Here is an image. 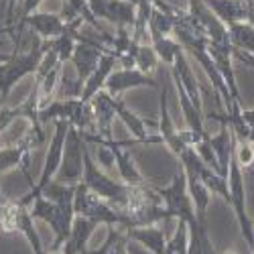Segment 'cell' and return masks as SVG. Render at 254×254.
Listing matches in <instances>:
<instances>
[{"mask_svg": "<svg viewBox=\"0 0 254 254\" xmlns=\"http://www.w3.org/2000/svg\"><path fill=\"white\" fill-rule=\"evenodd\" d=\"M81 183L86 185L90 191H94L98 197L106 199L108 203L116 205V207H124L130 199L132 193V185H126L120 179H112L108 173H104L102 169L94 163L90 149L86 146L83 151V175H81Z\"/></svg>", "mask_w": 254, "mask_h": 254, "instance_id": "cell-1", "label": "cell"}, {"mask_svg": "<svg viewBox=\"0 0 254 254\" xmlns=\"http://www.w3.org/2000/svg\"><path fill=\"white\" fill-rule=\"evenodd\" d=\"M31 216L35 220H43L53 230L55 240H53V246L49 248V252H61L63 244H65V240L71 234V226L75 220L73 205H59V203H53L51 199H47L45 195H39L31 203Z\"/></svg>", "mask_w": 254, "mask_h": 254, "instance_id": "cell-2", "label": "cell"}, {"mask_svg": "<svg viewBox=\"0 0 254 254\" xmlns=\"http://www.w3.org/2000/svg\"><path fill=\"white\" fill-rule=\"evenodd\" d=\"M45 51H47V43L43 41L41 47L27 53H10L6 61L0 63V106H2V102L8 98V94L20 79H25L27 75H35Z\"/></svg>", "mask_w": 254, "mask_h": 254, "instance_id": "cell-3", "label": "cell"}, {"mask_svg": "<svg viewBox=\"0 0 254 254\" xmlns=\"http://www.w3.org/2000/svg\"><path fill=\"white\" fill-rule=\"evenodd\" d=\"M155 189L161 195V201L165 205L169 220L175 218L177 222H185L187 226L197 224L195 207H193L191 195H189V191H187V179H185L183 169H179V171L173 175L171 183H169L167 187H155Z\"/></svg>", "mask_w": 254, "mask_h": 254, "instance_id": "cell-4", "label": "cell"}, {"mask_svg": "<svg viewBox=\"0 0 254 254\" xmlns=\"http://www.w3.org/2000/svg\"><path fill=\"white\" fill-rule=\"evenodd\" d=\"M73 214L79 218H88L98 226H122V211L120 207L108 203L106 199L98 197L94 191L83 185L81 181L75 185L73 195Z\"/></svg>", "mask_w": 254, "mask_h": 254, "instance_id": "cell-5", "label": "cell"}, {"mask_svg": "<svg viewBox=\"0 0 254 254\" xmlns=\"http://www.w3.org/2000/svg\"><path fill=\"white\" fill-rule=\"evenodd\" d=\"M228 189H230V207L234 211V216L238 220L242 238L248 244V248L254 246V226L252 220L246 214V187H244V171L240 169L234 151H232L230 159V169H228Z\"/></svg>", "mask_w": 254, "mask_h": 254, "instance_id": "cell-6", "label": "cell"}, {"mask_svg": "<svg viewBox=\"0 0 254 254\" xmlns=\"http://www.w3.org/2000/svg\"><path fill=\"white\" fill-rule=\"evenodd\" d=\"M86 138L83 134L73 128L69 124L67 128V136H65V146H63V157H61V165L55 173V181H61V183H69V185H75L81 181V175H83V151H86Z\"/></svg>", "mask_w": 254, "mask_h": 254, "instance_id": "cell-7", "label": "cell"}, {"mask_svg": "<svg viewBox=\"0 0 254 254\" xmlns=\"http://www.w3.org/2000/svg\"><path fill=\"white\" fill-rule=\"evenodd\" d=\"M88 6L98 20L114 27H130L136 18V4L132 0H88Z\"/></svg>", "mask_w": 254, "mask_h": 254, "instance_id": "cell-8", "label": "cell"}, {"mask_svg": "<svg viewBox=\"0 0 254 254\" xmlns=\"http://www.w3.org/2000/svg\"><path fill=\"white\" fill-rule=\"evenodd\" d=\"M157 134L161 140L171 149L175 157H179L185 149H189V144L183 140L181 130L175 128V122L169 114V90L167 86H159V122H157Z\"/></svg>", "mask_w": 254, "mask_h": 254, "instance_id": "cell-9", "label": "cell"}, {"mask_svg": "<svg viewBox=\"0 0 254 254\" xmlns=\"http://www.w3.org/2000/svg\"><path fill=\"white\" fill-rule=\"evenodd\" d=\"M189 2V16H191L193 25L214 43H224L230 45V39H228V27L222 23V20L211 12L203 0H187Z\"/></svg>", "mask_w": 254, "mask_h": 254, "instance_id": "cell-10", "label": "cell"}, {"mask_svg": "<svg viewBox=\"0 0 254 254\" xmlns=\"http://www.w3.org/2000/svg\"><path fill=\"white\" fill-rule=\"evenodd\" d=\"M120 102H122L120 96H112L106 90H100L90 100L92 110H94V120H96V136H100L104 140L112 138V124L116 120Z\"/></svg>", "mask_w": 254, "mask_h": 254, "instance_id": "cell-11", "label": "cell"}, {"mask_svg": "<svg viewBox=\"0 0 254 254\" xmlns=\"http://www.w3.org/2000/svg\"><path fill=\"white\" fill-rule=\"evenodd\" d=\"M134 88H153V90H159V81H155V77L151 73H144L136 67H130V69H118V71H112L110 77L106 79V86L104 90L110 92L112 96H120L128 90H134Z\"/></svg>", "mask_w": 254, "mask_h": 254, "instance_id": "cell-12", "label": "cell"}, {"mask_svg": "<svg viewBox=\"0 0 254 254\" xmlns=\"http://www.w3.org/2000/svg\"><path fill=\"white\" fill-rule=\"evenodd\" d=\"M203 2L226 27L242 20L254 25V0H203Z\"/></svg>", "mask_w": 254, "mask_h": 254, "instance_id": "cell-13", "label": "cell"}, {"mask_svg": "<svg viewBox=\"0 0 254 254\" xmlns=\"http://www.w3.org/2000/svg\"><path fill=\"white\" fill-rule=\"evenodd\" d=\"M31 151L33 146L20 136L14 144L10 146H4V149H0V173H6L10 169H20L23 175L27 177L29 185L33 187V179L29 175V157H31Z\"/></svg>", "mask_w": 254, "mask_h": 254, "instance_id": "cell-14", "label": "cell"}, {"mask_svg": "<svg viewBox=\"0 0 254 254\" xmlns=\"http://www.w3.org/2000/svg\"><path fill=\"white\" fill-rule=\"evenodd\" d=\"M104 53L106 51L102 47L92 45V43H83V41H79V43L75 45L69 61H71V65H73L75 75H77L79 81H86L92 75V71L98 67V63H100Z\"/></svg>", "mask_w": 254, "mask_h": 254, "instance_id": "cell-15", "label": "cell"}, {"mask_svg": "<svg viewBox=\"0 0 254 254\" xmlns=\"http://www.w3.org/2000/svg\"><path fill=\"white\" fill-rule=\"evenodd\" d=\"M207 51H209L211 59H214L220 75L224 77L232 98H234L236 102H240V92H238V86H236L234 69H232V59H234V55H232V45H224V43H214V41H209Z\"/></svg>", "mask_w": 254, "mask_h": 254, "instance_id": "cell-16", "label": "cell"}, {"mask_svg": "<svg viewBox=\"0 0 254 254\" xmlns=\"http://www.w3.org/2000/svg\"><path fill=\"white\" fill-rule=\"evenodd\" d=\"M23 23L27 27H31L43 41H51L55 37H59L65 29V20L61 18V14L57 12H31L29 16L23 18Z\"/></svg>", "mask_w": 254, "mask_h": 254, "instance_id": "cell-17", "label": "cell"}, {"mask_svg": "<svg viewBox=\"0 0 254 254\" xmlns=\"http://www.w3.org/2000/svg\"><path fill=\"white\" fill-rule=\"evenodd\" d=\"M116 55L114 53H104L100 63H98V67L92 71V75L83 81V88H81V94L79 98L83 102H90L100 90H104L106 86V79L110 77V73L114 71V65H116Z\"/></svg>", "mask_w": 254, "mask_h": 254, "instance_id": "cell-18", "label": "cell"}, {"mask_svg": "<svg viewBox=\"0 0 254 254\" xmlns=\"http://www.w3.org/2000/svg\"><path fill=\"white\" fill-rule=\"evenodd\" d=\"M220 132L216 136H209V144L214 149V155L218 159L220 165V173L224 177H228V169H230V159H232V151H234V132L228 126V122H220Z\"/></svg>", "mask_w": 254, "mask_h": 254, "instance_id": "cell-19", "label": "cell"}, {"mask_svg": "<svg viewBox=\"0 0 254 254\" xmlns=\"http://www.w3.org/2000/svg\"><path fill=\"white\" fill-rule=\"evenodd\" d=\"M96 228H98L96 222H92L88 218L75 216L73 226H71V234L65 240V244H63V254H83L86 252L88 250L86 244H88V240L94 234Z\"/></svg>", "mask_w": 254, "mask_h": 254, "instance_id": "cell-20", "label": "cell"}, {"mask_svg": "<svg viewBox=\"0 0 254 254\" xmlns=\"http://www.w3.org/2000/svg\"><path fill=\"white\" fill-rule=\"evenodd\" d=\"M183 173H185V179H187V191H189V195H191V201H193V207H195L197 222H205V214H207L209 199H211V191L205 187V183L191 171V169H183Z\"/></svg>", "mask_w": 254, "mask_h": 254, "instance_id": "cell-21", "label": "cell"}, {"mask_svg": "<svg viewBox=\"0 0 254 254\" xmlns=\"http://www.w3.org/2000/svg\"><path fill=\"white\" fill-rule=\"evenodd\" d=\"M130 240H136L138 244L146 246L153 254H167V238L165 232L155 226H142V228H128L126 230Z\"/></svg>", "mask_w": 254, "mask_h": 254, "instance_id": "cell-22", "label": "cell"}, {"mask_svg": "<svg viewBox=\"0 0 254 254\" xmlns=\"http://www.w3.org/2000/svg\"><path fill=\"white\" fill-rule=\"evenodd\" d=\"M128 234L120 226H108V236L98 250H86L83 254H128Z\"/></svg>", "mask_w": 254, "mask_h": 254, "instance_id": "cell-23", "label": "cell"}, {"mask_svg": "<svg viewBox=\"0 0 254 254\" xmlns=\"http://www.w3.org/2000/svg\"><path fill=\"white\" fill-rule=\"evenodd\" d=\"M228 39H230L232 49L254 55V25L248 23V20L228 25Z\"/></svg>", "mask_w": 254, "mask_h": 254, "instance_id": "cell-24", "label": "cell"}, {"mask_svg": "<svg viewBox=\"0 0 254 254\" xmlns=\"http://www.w3.org/2000/svg\"><path fill=\"white\" fill-rule=\"evenodd\" d=\"M187 254H218L214 244H211L209 234H207V224L205 222H197L193 226H189Z\"/></svg>", "mask_w": 254, "mask_h": 254, "instance_id": "cell-25", "label": "cell"}, {"mask_svg": "<svg viewBox=\"0 0 254 254\" xmlns=\"http://www.w3.org/2000/svg\"><path fill=\"white\" fill-rule=\"evenodd\" d=\"M151 47L155 49L159 61H163L165 65H171L175 61V55L183 49L173 37H167V35H157V33H151Z\"/></svg>", "mask_w": 254, "mask_h": 254, "instance_id": "cell-26", "label": "cell"}, {"mask_svg": "<svg viewBox=\"0 0 254 254\" xmlns=\"http://www.w3.org/2000/svg\"><path fill=\"white\" fill-rule=\"evenodd\" d=\"M77 185V183H75ZM75 185H69V183H61V181H49L41 195H45L47 199H51L53 203H59V205H73V195H75Z\"/></svg>", "mask_w": 254, "mask_h": 254, "instance_id": "cell-27", "label": "cell"}, {"mask_svg": "<svg viewBox=\"0 0 254 254\" xmlns=\"http://www.w3.org/2000/svg\"><path fill=\"white\" fill-rule=\"evenodd\" d=\"M132 59H134V67H136V69H140V71H144V73H151V75H153V71H155L157 65H159V57H157L155 49H153L151 45H144V43L134 45V49H132Z\"/></svg>", "mask_w": 254, "mask_h": 254, "instance_id": "cell-28", "label": "cell"}, {"mask_svg": "<svg viewBox=\"0 0 254 254\" xmlns=\"http://www.w3.org/2000/svg\"><path fill=\"white\" fill-rule=\"evenodd\" d=\"M187 246H189V226L185 222H179L173 238L167 240V252H171V254H187Z\"/></svg>", "mask_w": 254, "mask_h": 254, "instance_id": "cell-29", "label": "cell"}, {"mask_svg": "<svg viewBox=\"0 0 254 254\" xmlns=\"http://www.w3.org/2000/svg\"><path fill=\"white\" fill-rule=\"evenodd\" d=\"M96 146H98V163L104 169V173H108V175L114 173L116 165H114V153H112V149L106 142H96Z\"/></svg>", "mask_w": 254, "mask_h": 254, "instance_id": "cell-30", "label": "cell"}, {"mask_svg": "<svg viewBox=\"0 0 254 254\" xmlns=\"http://www.w3.org/2000/svg\"><path fill=\"white\" fill-rule=\"evenodd\" d=\"M6 6V25H14L20 23V6H23V0H4Z\"/></svg>", "mask_w": 254, "mask_h": 254, "instance_id": "cell-31", "label": "cell"}, {"mask_svg": "<svg viewBox=\"0 0 254 254\" xmlns=\"http://www.w3.org/2000/svg\"><path fill=\"white\" fill-rule=\"evenodd\" d=\"M232 55H234L236 59H240L244 65H248V67L254 69V55L252 53H244V51H238V49H232Z\"/></svg>", "mask_w": 254, "mask_h": 254, "instance_id": "cell-32", "label": "cell"}, {"mask_svg": "<svg viewBox=\"0 0 254 254\" xmlns=\"http://www.w3.org/2000/svg\"><path fill=\"white\" fill-rule=\"evenodd\" d=\"M2 39H8V27L6 25L0 29V41H2Z\"/></svg>", "mask_w": 254, "mask_h": 254, "instance_id": "cell-33", "label": "cell"}, {"mask_svg": "<svg viewBox=\"0 0 254 254\" xmlns=\"http://www.w3.org/2000/svg\"><path fill=\"white\" fill-rule=\"evenodd\" d=\"M2 203H4V197H2V193H0V207H2Z\"/></svg>", "mask_w": 254, "mask_h": 254, "instance_id": "cell-34", "label": "cell"}, {"mask_svg": "<svg viewBox=\"0 0 254 254\" xmlns=\"http://www.w3.org/2000/svg\"><path fill=\"white\" fill-rule=\"evenodd\" d=\"M250 252H252V254H254V246H252V248H250Z\"/></svg>", "mask_w": 254, "mask_h": 254, "instance_id": "cell-35", "label": "cell"}, {"mask_svg": "<svg viewBox=\"0 0 254 254\" xmlns=\"http://www.w3.org/2000/svg\"><path fill=\"white\" fill-rule=\"evenodd\" d=\"M230 254H234V252H230Z\"/></svg>", "mask_w": 254, "mask_h": 254, "instance_id": "cell-36", "label": "cell"}]
</instances>
